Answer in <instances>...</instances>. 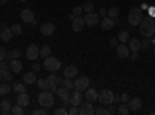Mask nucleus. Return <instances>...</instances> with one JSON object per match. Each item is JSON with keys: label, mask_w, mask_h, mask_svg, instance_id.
<instances>
[{"label": "nucleus", "mask_w": 155, "mask_h": 115, "mask_svg": "<svg viewBox=\"0 0 155 115\" xmlns=\"http://www.w3.org/2000/svg\"><path fill=\"white\" fill-rule=\"evenodd\" d=\"M140 33L143 37H150L155 33V22L152 17H143L140 22Z\"/></svg>", "instance_id": "obj_1"}, {"label": "nucleus", "mask_w": 155, "mask_h": 115, "mask_svg": "<svg viewBox=\"0 0 155 115\" xmlns=\"http://www.w3.org/2000/svg\"><path fill=\"white\" fill-rule=\"evenodd\" d=\"M45 70L48 72H58L61 69V61L58 58H53V56H48L44 59V66H42Z\"/></svg>", "instance_id": "obj_2"}, {"label": "nucleus", "mask_w": 155, "mask_h": 115, "mask_svg": "<svg viewBox=\"0 0 155 115\" xmlns=\"http://www.w3.org/2000/svg\"><path fill=\"white\" fill-rule=\"evenodd\" d=\"M39 104H41V107H53L54 106V98H53V93L51 92H42L41 95H39Z\"/></svg>", "instance_id": "obj_3"}, {"label": "nucleus", "mask_w": 155, "mask_h": 115, "mask_svg": "<svg viewBox=\"0 0 155 115\" xmlns=\"http://www.w3.org/2000/svg\"><path fill=\"white\" fill-rule=\"evenodd\" d=\"M113 96H115V93H113L112 90H109V89H104V90H101V92L98 93V101H99L102 106H109V104L113 103Z\"/></svg>", "instance_id": "obj_4"}, {"label": "nucleus", "mask_w": 155, "mask_h": 115, "mask_svg": "<svg viewBox=\"0 0 155 115\" xmlns=\"http://www.w3.org/2000/svg\"><path fill=\"white\" fill-rule=\"evenodd\" d=\"M141 19H143V12H141L140 8H134V9H130V12H129V16H127L129 23L134 25V27H135V25H140Z\"/></svg>", "instance_id": "obj_5"}, {"label": "nucleus", "mask_w": 155, "mask_h": 115, "mask_svg": "<svg viewBox=\"0 0 155 115\" xmlns=\"http://www.w3.org/2000/svg\"><path fill=\"white\" fill-rule=\"evenodd\" d=\"M84 20H85V25H88V27H95V25H98L101 22V16L98 14V12L92 11V12H87Z\"/></svg>", "instance_id": "obj_6"}, {"label": "nucleus", "mask_w": 155, "mask_h": 115, "mask_svg": "<svg viewBox=\"0 0 155 115\" xmlns=\"http://www.w3.org/2000/svg\"><path fill=\"white\" fill-rule=\"evenodd\" d=\"M90 86V79L87 76H79L76 81H74V90H79V92H85V89Z\"/></svg>", "instance_id": "obj_7"}, {"label": "nucleus", "mask_w": 155, "mask_h": 115, "mask_svg": "<svg viewBox=\"0 0 155 115\" xmlns=\"http://www.w3.org/2000/svg\"><path fill=\"white\" fill-rule=\"evenodd\" d=\"M84 27H85V20H84V17H74V19H71V28H73V31H76V33H79V31H82L84 30Z\"/></svg>", "instance_id": "obj_8"}, {"label": "nucleus", "mask_w": 155, "mask_h": 115, "mask_svg": "<svg viewBox=\"0 0 155 115\" xmlns=\"http://www.w3.org/2000/svg\"><path fill=\"white\" fill-rule=\"evenodd\" d=\"M39 52H41V48H39L36 44H31V45L27 47V58L31 59V61H34V59L39 58Z\"/></svg>", "instance_id": "obj_9"}, {"label": "nucleus", "mask_w": 155, "mask_h": 115, "mask_svg": "<svg viewBox=\"0 0 155 115\" xmlns=\"http://www.w3.org/2000/svg\"><path fill=\"white\" fill-rule=\"evenodd\" d=\"M20 19H22L25 23H31V22L36 20V19H34V12H33L31 9H28V8H25V9L20 11Z\"/></svg>", "instance_id": "obj_10"}, {"label": "nucleus", "mask_w": 155, "mask_h": 115, "mask_svg": "<svg viewBox=\"0 0 155 115\" xmlns=\"http://www.w3.org/2000/svg\"><path fill=\"white\" fill-rule=\"evenodd\" d=\"M79 113H81V115H92V113H95V109H93V106H92V101L81 103V104H79Z\"/></svg>", "instance_id": "obj_11"}, {"label": "nucleus", "mask_w": 155, "mask_h": 115, "mask_svg": "<svg viewBox=\"0 0 155 115\" xmlns=\"http://www.w3.org/2000/svg\"><path fill=\"white\" fill-rule=\"evenodd\" d=\"M39 30H41V33H42L44 36H51V34L54 33L56 27H54V23H50V22H47V23H42Z\"/></svg>", "instance_id": "obj_12"}, {"label": "nucleus", "mask_w": 155, "mask_h": 115, "mask_svg": "<svg viewBox=\"0 0 155 115\" xmlns=\"http://www.w3.org/2000/svg\"><path fill=\"white\" fill-rule=\"evenodd\" d=\"M141 104H143V100H141L140 96H134V98H130L127 101V106H129L130 110H138L141 107Z\"/></svg>", "instance_id": "obj_13"}, {"label": "nucleus", "mask_w": 155, "mask_h": 115, "mask_svg": "<svg viewBox=\"0 0 155 115\" xmlns=\"http://www.w3.org/2000/svg\"><path fill=\"white\" fill-rule=\"evenodd\" d=\"M82 100H84L82 93H81L79 90H76V92H73V93L70 95V101H68V103H70L71 106H79V104L82 103Z\"/></svg>", "instance_id": "obj_14"}, {"label": "nucleus", "mask_w": 155, "mask_h": 115, "mask_svg": "<svg viewBox=\"0 0 155 115\" xmlns=\"http://www.w3.org/2000/svg\"><path fill=\"white\" fill-rule=\"evenodd\" d=\"M98 90H96V89H93V87H87L85 89V93H84V96H85V100L87 101H92V103H93V101H96L98 100Z\"/></svg>", "instance_id": "obj_15"}, {"label": "nucleus", "mask_w": 155, "mask_h": 115, "mask_svg": "<svg viewBox=\"0 0 155 115\" xmlns=\"http://www.w3.org/2000/svg\"><path fill=\"white\" fill-rule=\"evenodd\" d=\"M56 95L62 100V103H68V101H70V90H68V89H65V87L58 89V90H56Z\"/></svg>", "instance_id": "obj_16"}, {"label": "nucleus", "mask_w": 155, "mask_h": 115, "mask_svg": "<svg viewBox=\"0 0 155 115\" xmlns=\"http://www.w3.org/2000/svg\"><path fill=\"white\" fill-rule=\"evenodd\" d=\"M116 55H118L120 58H127L129 55H130V50H129L127 44H120V45H116Z\"/></svg>", "instance_id": "obj_17"}, {"label": "nucleus", "mask_w": 155, "mask_h": 115, "mask_svg": "<svg viewBox=\"0 0 155 115\" xmlns=\"http://www.w3.org/2000/svg\"><path fill=\"white\" fill-rule=\"evenodd\" d=\"M48 90H51L53 93H56L58 90V84H56V79H58V76L54 75V72H51V75L48 76Z\"/></svg>", "instance_id": "obj_18"}, {"label": "nucleus", "mask_w": 155, "mask_h": 115, "mask_svg": "<svg viewBox=\"0 0 155 115\" xmlns=\"http://www.w3.org/2000/svg\"><path fill=\"white\" fill-rule=\"evenodd\" d=\"M12 36H14V33H12L11 27L3 25V28H2V37H0V39H3V42H9L12 39Z\"/></svg>", "instance_id": "obj_19"}, {"label": "nucleus", "mask_w": 155, "mask_h": 115, "mask_svg": "<svg viewBox=\"0 0 155 115\" xmlns=\"http://www.w3.org/2000/svg\"><path fill=\"white\" fill-rule=\"evenodd\" d=\"M113 25H115V20H113L112 17H109V16L102 17V20H101V28H102V30L109 31V30L113 28Z\"/></svg>", "instance_id": "obj_20"}, {"label": "nucleus", "mask_w": 155, "mask_h": 115, "mask_svg": "<svg viewBox=\"0 0 155 115\" xmlns=\"http://www.w3.org/2000/svg\"><path fill=\"white\" fill-rule=\"evenodd\" d=\"M22 69H23V66H22V62H20L19 59H12V61L9 62V70H11L12 73H20Z\"/></svg>", "instance_id": "obj_21"}, {"label": "nucleus", "mask_w": 155, "mask_h": 115, "mask_svg": "<svg viewBox=\"0 0 155 115\" xmlns=\"http://www.w3.org/2000/svg\"><path fill=\"white\" fill-rule=\"evenodd\" d=\"M16 101H17V104H20V106H23V107L30 106V96H28V93H25V92L19 93Z\"/></svg>", "instance_id": "obj_22"}, {"label": "nucleus", "mask_w": 155, "mask_h": 115, "mask_svg": "<svg viewBox=\"0 0 155 115\" xmlns=\"http://www.w3.org/2000/svg\"><path fill=\"white\" fill-rule=\"evenodd\" d=\"M64 76H65V78H76V76H78V67H76V66H68V67H65Z\"/></svg>", "instance_id": "obj_23"}, {"label": "nucleus", "mask_w": 155, "mask_h": 115, "mask_svg": "<svg viewBox=\"0 0 155 115\" xmlns=\"http://www.w3.org/2000/svg\"><path fill=\"white\" fill-rule=\"evenodd\" d=\"M127 47H129L130 52H138V50L141 48V41H138V39H129L127 41Z\"/></svg>", "instance_id": "obj_24"}, {"label": "nucleus", "mask_w": 155, "mask_h": 115, "mask_svg": "<svg viewBox=\"0 0 155 115\" xmlns=\"http://www.w3.org/2000/svg\"><path fill=\"white\" fill-rule=\"evenodd\" d=\"M22 79H23V83H25V84H34V83L37 81L34 72H28V73H25Z\"/></svg>", "instance_id": "obj_25"}, {"label": "nucleus", "mask_w": 155, "mask_h": 115, "mask_svg": "<svg viewBox=\"0 0 155 115\" xmlns=\"http://www.w3.org/2000/svg\"><path fill=\"white\" fill-rule=\"evenodd\" d=\"M0 107H2V113H3V115H8V113H11L12 104H11L9 100H3L2 103H0Z\"/></svg>", "instance_id": "obj_26"}, {"label": "nucleus", "mask_w": 155, "mask_h": 115, "mask_svg": "<svg viewBox=\"0 0 155 115\" xmlns=\"http://www.w3.org/2000/svg\"><path fill=\"white\" fill-rule=\"evenodd\" d=\"M51 55V47L48 45V44H45V45H42L41 47V52H39V56H41V58H48Z\"/></svg>", "instance_id": "obj_27"}, {"label": "nucleus", "mask_w": 155, "mask_h": 115, "mask_svg": "<svg viewBox=\"0 0 155 115\" xmlns=\"http://www.w3.org/2000/svg\"><path fill=\"white\" fill-rule=\"evenodd\" d=\"M11 89H12V87H11L8 83H0V95H2V96H3V95H8V93L11 92Z\"/></svg>", "instance_id": "obj_28"}, {"label": "nucleus", "mask_w": 155, "mask_h": 115, "mask_svg": "<svg viewBox=\"0 0 155 115\" xmlns=\"http://www.w3.org/2000/svg\"><path fill=\"white\" fill-rule=\"evenodd\" d=\"M36 84H37L39 89H42V90H48V79L47 78H39L36 81Z\"/></svg>", "instance_id": "obj_29"}, {"label": "nucleus", "mask_w": 155, "mask_h": 115, "mask_svg": "<svg viewBox=\"0 0 155 115\" xmlns=\"http://www.w3.org/2000/svg\"><path fill=\"white\" fill-rule=\"evenodd\" d=\"M61 86L65 87V89H68V90L74 89V83L71 81V78H65V76H64V79H62V84H61Z\"/></svg>", "instance_id": "obj_30"}, {"label": "nucleus", "mask_w": 155, "mask_h": 115, "mask_svg": "<svg viewBox=\"0 0 155 115\" xmlns=\"http://www.w3.org/2000/svg\"><path fill=\"white\" fill-rule=\"evenodd\" d=\"M11 113H14V115H23V113H25L23 106H20V104H12V107H11Z\"/></svg>", "instance_id": "obj_31"}, {"label": "nucleus", "mask_w": 155, "mask_h": 115, "mask_svg": "<svg viewBox=\"0 0 155 115\" xmlns=\"http://www.w3.org/2000/svg\"><path fill=\"white\" fill-rule=\"evenodd\" d=\"M6 56L12 61V59H19L20 56H22V53H20V50L19 48H14L12 52H9V53H6Z\"/></svg>", "instance_id": "obj_32"}, {"label": "nucleus", "mask_w": 155, "mask_h": 115, "mask_svg": "<svg viewBox=\"0 0 155 115\" xmlns=\"http://www.w3.org/2000/svg\"><path fill=\"white\" fill-rule=\"evenodd\" d=\"M107 16L109 17H118L120 16V8H116V6H112V8H109L107 9Z\"/></svg>", "instance_id": "obj_33"}, {"label": "nucleus", "mask_w": 155, "mask_h": 115, "mask_svg": "<svg viewBox=\"0 0 155 115\" xmlns=\"http://www.w3.org/2000/svg\"><path fill=\"white\" fill-rule=\"evenodd\" d=\"M116 112H118L120 115H127L129 112H130V109H129V106H127L126 103H123V104H120V106H118Z\"/></svg>", "instance_id": "obj_34"}, {"label": "nucleus", "mask_w": 155, "mask_h": 115, "mask_svg": "<svg viewBox=\"0 0 155 115\" xmlns=\"http://www.w3.org/2000/svg\"><path fill=\"white\" fill-rule=\"evenodd\" d=\"M127 41H129V31L123 30V31L118 34V42H123V44H126Z\"/></svg>", "instance_id": "obj_35"}, {"label": "nucleus", "mask_w": 155, "mask_h": 115, "mask_svg": "<svg viewBox=\"0 0 155 115\" xmlns=\"http://www.w3.org/2000/svg\"><path fill=\"white\" fill-rule=\"evenodd\" d=\"M12 90L17 92V93H22L25 92V83H16L14 86H12Z\"/></svg>", "instance_id": "obj_36"}, {"label": "nucleus", "mask_w": 155, "mask_h": 115, "mask_svg": "<svg viewBox=\"0 0 155 115\" xmlns=\"http://www.w3.org/2000/svg\"><path fill=\"white\" fill-rule=\"evenodd\" d=\"M11 30H12V33H14L16 36H20V34L23 33V30H22V27H20L19 23H14V25L11 27Z\"/></svg>", "instance_id": "obj_37"}, {"label": "nucleus", "mask_w": 155, "mask_h": 115, "mask_svg": "<svg viewBox=\"0 0 155 115\" xmlns=\"http://www.w3.org/2000/svg\"><path fill=\"white\" fill-rule=\"evenodd\" d=\"M93 6H95V5H93L92 2H85V3L82 5V9H84L85 12H92V11H93Z\"/></svg>", "instance_id": "obj_38"}, {"label": "nucleus", "mask_w": 155, "mask_h": 115, "mask_svg": "<svg viewBox=\"0 0 155 115\" xmlns=\"http://www.w3.org/2000/svg\"><path fill=\"white\" fill-rule=\"evenodd\" d=\"M53 113L54 115H68V110L65 107H58V109L53 110Z\"/></svg>", "instance_id": "obj_39"}, {"label": "nucleus", "mask_w": 155, "mask_h": 115, "mask_svg": "<svg viewBox=\"0 0 155 115\" xmlns=\"http://www.w3.org/2000/svg\"><path fill=\"white\" fill-rule=\"evenodd\" d=\"M95 113H96V115H110V113H109V110H106L104 107H102V104H101L99 107H96V109H95Z\"/></svg>", "instance_id": "obj_40"}, {"label": "nucleus", "mask_w": 155, "mask_h": 115, "mask_svg": "<svg viewBox=\"0 0 155 115\" xmlns=\"http://www.w3.org/2000/svg\"><path fill=\"white\" fill-rule=\"evenodd\" d=\"M82 11H84L82 6H74V8H73V12H71V16H73V17H79Z\"/></svg>", "instance_id": "obj_41"}, {"label": "nucleus", "mask_w": 155, "mask_h": 115, "mask_svg": "<svg viewBox=\"0 0 155 115\" xmlns=\"http://www.w3.org/2000/svg\"><path fill=\"white\" fill-rule=\"evenodd\" d=\"M150 37H144V39L143 41H141V48H143V50H146V48H149V45H150Z\"/></svg>", "instance_id": "obj_42"}, {"label": "nucleus", "mask_w": 155, "mask_h": 115, "mask_svg": "<svg viewBox=\"0 0 155 115\" xmlns=\"http://www.w3.org/2000/svg\"><path fill=\"white\" fill-rule=\"evenodd\" d=\"M31 113H33V115H39V113H41V115H47V113H48V109H47V107H42V109H36V110H33Z\"/></svg>", "instance_id": "obj_43"}, {"label": "nucleus", "mask_w": 155, "mask_h": 115, "mask_svg": "<svg viewBox=\"0 0 155 115\" xmlns=\"http://www.w3.org/2000/svg\"><path fill=\"white\" fill-rule=\"evenodd\" d=\"M2 78H3L5 81H11V79H12V72H9V70L3 72V73H2Z\"/></svg>", "instance_id": "obj_44"}, {"label": "nucleus", "mask_w": 155, "mask_h": 115, "mask_svg": "<svg viewBox=\"0 0 155 115\" xmlns=\"http://www.w3.org/2000/svg\"><path fill=\"white\" fill-rule=\"evenodd\" d=\"M6 70H9V64H6L5 61H0V73H3Z\"/></svg>", "instance_id": "obj_45"}, {"label": "nucleus", "mask_w": 155, "mask_h": 115, "mask_svg": "<svg viewBox=\"0 0 155 115\" xmlns=\"http://www.w3.org/2000/svg\"><path fill=\"white\" fill-rule=\"evenodd\" d=\"M78 113H79V106H73L68 110V115H78Z\"/></svg>", "instance_id": "obj_46"}, {"label": "nucleus", "mask_w": 155, "mask_h": 115, "mask_svg": "<svg viewBox=\"0 0 155 115\" xmlns=\"http://www.w3.org/2000/svg\"><path fill=\"white\" fill-rule=\"evenodd\" d=\"M6 53H8L6 50H5L3 47H0V61H3V59L6 58Z\"/></svg>", "instance_id": "obj_47"}, {"label": "nucleus", "mask_w": 155, "mask_h": 115, "mask_svg": "<svg viewBox=\"0 0 155 115\" xmlns=\"http://www.w3.org/2000/svg\"><path fill=\"white\" fill-rule=\"evenodd\" d=\"M110 45H112V47L118 45V37H112V39H110Z\"/></svg>", "instance_id": "obj_48"}, {"label": "nucleus", "mask_w": 155, "mask_h": 115, "mask_svg": "<svg viewBox=\"0 0 155 115\" xmlns=\"http://www.w3.org/2000/svg\"><path fill=\"white\" fill-rule=\"evenodd\" d=\"M129 100H130V98H129L127 93H123V95H121V101H123V103H127Z\"/></svg>", "instance_id": "obj_49"}, {"label": "nucleus", "mask_w": 155, "mask_h": 115, "mask_svg": "<svg viewBox=\"0 0 155 115\" xmlns=\"http://www.w3.org/2000/svg\"><path fill=\"white\" fill-rule=\"evenodd\" d=\"M99 16L106 17V16H107V9H106V8H101V9H99Z\"/></svg>", "instance_id": "obj_50"}, {"label": "nucleus", "mask_w": 155, "mask_h": 115, "mask_svg": "<svg viewBox=\"0 0 155 115\" xmlns=\"http://www.w3.org/2000/svg\"><path fill=\"white\" fill-rule=\"evenodd\" d=\"M113 103H121V95H115L113 96Z\"/></svg>", "instance_id": "obj_51"}, {"label": "nucleus", "mask_w": 155, "mask_h": 115, "mask_svg": "<svg viewBox=\"0 0 155 115\" xmlns=\"http://www.w3.org/2000/svg\"><path fill=\"white\" fill-rule=\"evenodd\" d=\"M39 70H41V64H34V66H33V72L36 73V72H39Z\"/></svg>", "instance_id": "obj_52"}, {"label": "nucleus", "mask_w": 155, "mask_h": 115, "mask_svg": "<svg viewBox=\"0 0 155 115\" xmlns=\"http://www.w3.org/2000/svg\"><path fill=\"white\" fill-rule=\"evenodd\" d=\"M138 52H132V55H129L130 56V59H134V61H137V58H138V55H137Z\"/></svg>", "instance_id": "obj_53"}, {"label": "nucleus", "mask_w": 155, "mask_h": 115, "mask_svg": "<svg viewBox=\"0 0 155 115\" xmlns=\"http://www.w3.org/2000/svg\"><path fill=\"white\" fill-rule=\"evenodd\" d=\"M110 106V109H109V113H115V106H113V103L112 104H109Z\"/></svg>", "instance_id": "obj_54"}, {"label": "nucleus", "mask_w": 155, "mask_h": 115, "mask_svg": "<svg viewBox=\"0 0 155 115\" xmlns=\"http://www.w3.org/2000/svg\"><path fill=\"white\" fill-rule=\"evenodd\" d=\"M149 14H150V16H155V8H152V9H149Z\"/></svg>", "instance_id": "obj_55"}, {"label": "nucleus", "mask_w": 155, "mask_h": 115, "mask_svg": "<svg viewBox=\"0 0 155 115\" xmlns=\"http://www.w3.org/2000/svg\"><path fill=\"white\" fill-rule=\"evenodd\" d=\"M141 9H147V3H141Z\"/></svg>", "instance_id": "obj_56"}, {"label": "nucleus", "mask_w": 155, "mask_h": 115, "mask_svg": "<svg viewBox=\"0 0 155 115\" xmlns=\"http://www.w3.org/2000/svg\"><path fill=\"white\" fill-rule=\"evenodd\" d=\"M0 5H6V0H0Z\"/></svg>", "instance_id": "obj_57"}, {"label": "nucleus", "mask_w": 155, "mask_h": 115, "mask_svg": "<svg viewBox=\"0 0 155 115\" xmlns=\"http://www.w3.org/2000/svg\"><path fill=\"white\" fill-rule=\"evenodd\" d=\"M3 81V78H2V73H0V83H2Z\"/></svg>", "instance_id": "obj_58"}, {"label": "nucleus", "mask_w": 155, "mask_h": 115, "mask_svg": "<svg viewBox=\"0 0 155 115\" xmlns=\"http://www.w3.org/2000/svg\"><path fill=\"white\" fill-rule=\"evenodd\" d=\"M0 37H2V28H0Z\"/></svg>", "instance_id": "obj_59"}, {"label": "nucleus", "mask_w": 155, "mask_h": 115, "mask_svg": "<svg viewBox=\"0 0 155 115\" xmlns=\"http://www.w3.org/2000/svg\"><path fill=\"white\" fill-rule=\"evenodd\" d=\"M20 2H25V0H20Z\"/></svg>", "instance_id": "obj_60"}]
</instances>
